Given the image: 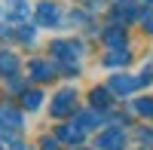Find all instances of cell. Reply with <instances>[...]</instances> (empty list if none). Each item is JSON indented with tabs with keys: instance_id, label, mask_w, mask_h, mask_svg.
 Wrapping results in <instances>:
<instances>
[{
	"instance_id": "obj_1",
	"label": "cell",
	"mask_w": 153,
	"mask_h": 150,
	"mask_svg": "<svg viewBox=\"0 0 153 150\" xmlns=\"http://www.w3.org/2000/svg\"><path fill=\"white\" fill-rule=\"evenodd\" d=\"M98 144H104V150H120L117 144H123L120 135H104V141H98Z\"/></svg>"
}]
</instances>
